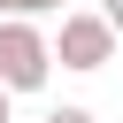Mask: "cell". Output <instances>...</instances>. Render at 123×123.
Masks as SVG:
<instances>
[{
	"mask_svg": "<svg viewBox=\"0 0 123 123\" xmlns=\"http://www.w3.org/2000/svg\"><path fill=\"white\" fill-rule=\"evenodd\" d=\"M54 77V38L31 15H0V85L8 92H46Z\"/></svg>",
	"mask_w": 123,
	"mask_h": 123,
	"instance_id": "cell-1",
	"label": "cell"
},
{
	"mask_svg": "<svg viewBox=\"0 0 123 123\" xmlns=\"http://www.w3.org/2000/svg\"><path fill=\"white\" fill-rule=\"evenodd\" d=\"M115 23L100 15V8H62V31H54V62L62 69H77V77H92V69H108L115 62Z\"/></svg>",
	"mask_w": 123,
	"mask_h": 123,
	"instance_id": "cell-2",
	"label": "cell"
},
{
	"mask_svg": "<svg viewBox=\"0 0 123 123\" xmlns=\"http://www.w3.org/2000/svg\"><path fill=\"white\" fill-rule=\"evenodd\" d=\"M0 15H31L38 23V15H62V0H0Z\"/></svg>",
	"mask_w": 123,
	"mask_h": 123,
	"instance_id": "cell-3",
	"label": "cell"
},
{
	"mask_svg": "<svg viewBox=\"0 0 123 123\" xmlns=\"http://www.w3.org/2000/svg\"><path fill=\"white\" fill-rule=\"evenodd\" d=\"M46 123H100V115H92V108H77V100H62V108H54Z\"/></svg>",
	"mask_w": 123,
	"mask_h": 123,
	"instance_id": "cell-4",
	"label": "cell"
},
{
	"mask_svg": "<svg viewBox=\"0 0 123 123\" xmlns=\"http://www.w3.org/2000/svg\"><path fill=\"white\" fill-rule=\"evenodd\" d=\"M100 15L115 23V38H123V0H100Z\"/></svg>",
	"mask_w": 123,
	"mask_h": 123,
	"instance_id": "cell-5",
	"label": "cell"
},
{
	"mask_svg": "<svg viewBox=\"0 0 123 123\" xmlns=\"http://www.w3.org/2000/svg\"><path fill=\"white\" fill-rule=\"evenodd\" d=\"M8 100H15V92H8V85H0V123H15V108H8Z\"/></svg>",
	"mask_w": 123,
	"mask_h": 123,
	"instance_id": "cell-6",
	"label": "cell"
}]
</instances>
